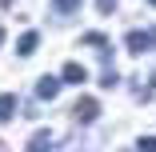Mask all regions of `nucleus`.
Listing matches in <instances>:
<instances>
[{"label": "nucleus", "mask_w": 156, "mask_h": 152, "mask_svg": "<svg viewBox=\"0 0 156 152\" xmlns=\"http://www.w3.org/2000/svg\"><path fill=\"white\" fill-rule=\"evenodd\" d=\"M60 88H64V80H60V76H40V80H36V96H40V100H52Z\"/></svg>", "instance_id": "f257e3e1"}, {"label": "nucleus", "mask_w": 156, "mask_h": 152, "mask_svg": "<svg viewBox=\"0 0 156 152\" xmlns=\"http://www.w3.org/2000/svg\"><path fill=\"white\" fill-rule=\"evenodd\" d=\"M148 48H156V28L152 32H132L128 36V52H148Z\"/></svg>", "instance_id": "f03ea898"}, {"label": "nucleus", "mask_w": 156, "mask_h": 152, "mask_svg": "<svg viewBox=\"0 0 156 152\" xmlns=\"http://www.w3.org/2000/svg\"><path fill=\"white\" fill-rule=\"evenodd\" d=\"M96 116H100V100L84 96V100L76 104V120H80V124H88V120H96Z\"/></svg>", "instance_id": "7ed1b4c3"}, {"label": "nucleus", "mask_w": 156, "mask_h": 152, "mask_svg": "<svg viewBox=\"0 0 156 152\" xmlns=\"http://www.w3.org/2000/svg\"><path fill=\"white\" fill-rule=\"evenodd\" d=\"M36 44H40V36H36V32H20L16 52H20V56H32V52H36Z\"/></svg>", "instance_id": "20e7f679"}, {"label": "nucleus", "mask_w": 156, "mask_h": 152, "mask_svg": "<svg viewBox=\"0 0 156 152\" xmlns=\"http://www.w3.org/2000/svg\"><path fill=\"white\" fill-rule=\"evenodd\" d=\"M60 80H64V84H84V80H88V72H84L80 64H64V72H60Z\"/></svg>", "instance_id": "39448f33"}, {"label": "nucleus", "mask_w": 156, "mask_h": 152, "mask_svg": "<svg viewBox=\"0 0 156 152\" xmlns=\"http://www.w3.org/2000/svg\"><path fill=\"white\" fill-rule=\"evenodd\" d=\"M12 116H16V96L0 92V120H12Z\"/></svg>", "instance_id": "423d86ee"}, {"label": "nucleus", "mask_w": 156, "mask_h": 152, "mask_svg": "<svg viewBox=\"0 0 156 152\" xmlns=\"http://www.w3.org/2000/svg\"><path fill=\"white\" fill-rule=\"evenodd\" d=\"M52 4H56V12H76L80 0H52Z\"/></svg>", "instance_id": "0eeeda50"}, {"label": "nucleus", "mask_w": 156, "mask_h": 152, "mask_svg": "<svg viewBox=\"0 0 156 152\" xmlns=\"http://www.w3.org/2000/svg\"><path fill=\"white\" fill-rule=\"evenodd\" d=\"M136 148H144V152H156V136H140V140H136Z\"/></svg>", "instance_id": "6e6552de"}, {"label": "nucleus", "mask_w": 156, "mask_h": 152, "mask_svg": "<svg viewBox=\"0 0 156 152\" xmlns=\"http://www.w3.org/2000/svg\"><path fill=\"white\" fill-rule=\"evenodd\" d=\"M44 144H52V136H48V132H36V136H32V148H44Z\"/></svg>", "instance_id": "1a4fd4ad"}, {"label": "nucleus", "mask_w": 156, "mask_h": 152, "mask_svg": "<svg viewBox=\"0 0 156 152\" xmlns=\"http://www.w3.org/2000/svg\"><path fill=\"white\" fill-rule=\"evenodd\" d=\"M84 44H96V48H100V44H104V36H100V32H84Z\"/></svg>", "instance_id": "9d476101"}, {"label": "nucleus", "mask_w": 156, "mask_h": 152, "mask_svg": "<svg viewBox=\"0 0 156 152\" xmlns=\"http://www.w3.org/2000/svg\"><path fill=\"white\" fill-rule=\"evenodd\" d=\"M96 8H100V12H104V16H108V12H112V8H116V0H96Z\"/></svg>", "instance_id": "9b49d317"}, {"label": "nucleus", "mask_w": 156, "mask_h": 152, "mask_svg": "<svg viewBox=\"0 0 156 152\" xmlns=\"http://www.w3.org/2000/svg\"><path fill=\"white\" fill-rule=\"evenodd\" d=\"M148 88H152V92H156V76H152V80H148Z\"/></svg>", "instance_id": "f8f14e48"}, {"label": "nucleus", "mask_w": 156, "mask_h": 152, "mask_svg": "<svg viewBox=\"0 0 156 152\" xmlns=\"http://www.w3.org/2000/svg\"><path fill=\"white\" fill-rule=\"evenodd\" d=\"M0 44H4V28H0Z\"/></svg>", "instance_id": "ddd939ff"}, {"label": "nucleus", "mask_w": 156, "mask_h": 152, "mask_svg": "<svg viewBox=\"0 0 156 152\" xmlns=\"http://www.w3.org/2000/svg\"><path fill=\"white\" fill-rule=\"evenodd\" d=\"M0 4H4V8H8V4H12V0H0Z\"/></svg>", "instance_id": "4468645a"}, {"label": "nucleus", "mask_w": 156, "mask_h": 152, "mask_svg": "<svg viewBox=\"0 0 156 152\" xmlns=\"http://www.w3.org/2000/svg\"><path fill=\"white\" fill-rule=\"evenodd\" d=\"M148 4H152V8H156V0H148Z\"/></svg>", "instance_id": "2eb2a0df"}]
</instances>
